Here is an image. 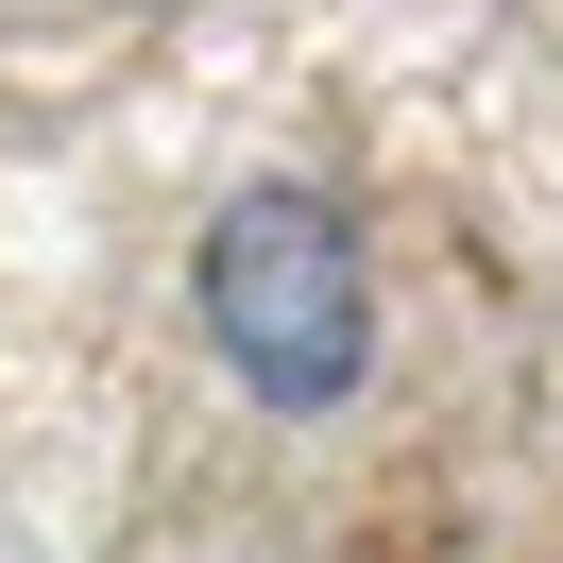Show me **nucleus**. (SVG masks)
<instances>
[{
  "label": "nucleus",
  "instance_id": "nucleus-1",
  "mask_svg": "<svg viewBox=\"0 0 563 563\" xmlns=\"http://www.w3.org/2000/svg\"><path fill=\"white\" fill-rule=\"evenodd\" d=\"M188 308H206V358L256 393V410H290V427L358 410V376H376V256H358V222L324 206V188H290V172H256V188L206 206Z\"/></svg>",
  "mask_w": 563,
  "mask_h": 563
}]
</instances>
